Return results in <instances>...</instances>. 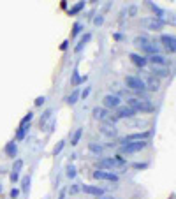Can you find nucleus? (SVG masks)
Here are the masks:
<instances>
[{
  "instance_id": "nucleus-1",
  "label": "nucleus",
  "mask_w": 176,
  "mask_h": 199,
  "mask_svg": "<svg viewBox=\"0 0 176 199\" xmlns=\"http://www.w3.org/2000/svg\"><path fill=\"white\" fill-rule=\"evenodd\" d=\"M129 108H132L134 111H152L153 106L148 102V100H139V99H130L129 100Z\"/></svg>"
},
{
  "instance_id": "nucleus-2",
  "label": "nucleus",
  "mask_w": 176,
  "mask_h": 199,
  "mask_svg": "<svg viewBox=\"0 0 176 199\" xmlns=\"http://www.w3.org/2000/svg\"><path fill=\"white\" fill-rule=\"evenodd\" d=\"M136 46H139L141 50L145 51V53H150V55H155V51H157V48L153 46L148 39H145V37H136Z\"/></svg>"
},
{
  "instance_id": "nucleus-3",
  "label": "nucleus",
  "mask_w": 176,
  "mask_h": 199,
  "mask_svg": "<svg viewBox=\"0 0 176 199\" xmlns=\"http://www.w3.org/2000/svg\"><path fill=\"white\" fill-rule=\"evenodd\" d=\"M125 83H127V87L134 88V90H141V88H145V83H143L139 78H134V76H129L127 79H125Z\"/></svg>"
},
{
  "instance_id": "nucleus-4",
  "label": "nucleus",
  "mask_w": 176,
  "mask_h": 199,
  "mask_svg": "<svg viewBox=\"0 0 176 199\" xmlns=\"http://www.w3.org/2000/svg\"><path fill=\"white\" fill-rule=\"evenodd\" d=\"M145 141H137V143H127L123 146V152H127V153H132V152H139L141 148H145Z\"/></svg>"
},
{
  "instance_id": "nucleus-5",
  "label": "nucleus",
  "mask_w": 176,
  "mask_h": 199,
  "mask_svg": "<svg viewBox=\"0 0 176 199\" xmlns=\"http://www.w3.org/2000/svg\"><path fill=\"white\" fill-rule=\"evenodd\" d=\"M104 106L106 108H118L120 106V99L116 95H106L104 97Z\"/></svg>"
},
{
  "instance_id": "nucleus-6",
  "label": "nucleus",
  "mask_w": 176,
  "mask_h": 199,
  "mask_svg": "<svg viewBox=\"0 0 176 199\" xmlns=\"http://www.w3.org/2000/svg\"><path fill=\"white\" fill-rule=\"evenodd\" d=\"M116 115L120 116V118H125V116H132L134 115V109L129 106H118V111H116Z\"/></svg>"
},
{
  "instance_id": "nucleus-7",
  "label": "nucleus",
  "mask_w": 176,
  "mask_h": 199,
  "mask_svg": "<svg viewBox=\"0 0 176 199\" xmlns=\"http://www.w3.org/2000/svg\"><path fill=\"white\" fill-rule=\"evenodd\" d=\"M93 176H95V178H100V180H111V181H116V180H118L115 174L106 173V171H95V173H93Z\"/></svg>"
},
{
  "instance_id": "nucleus-8",
  "label": "nucleus",
  "mask_w": 176,
  "mask_h": 199,
  "mask_svg": "<svg viewBox=\"0 0 176 199\" xmlns=\"http://www.w3.org/2000/svg\"><path fill=\"white\" fill-rule=\"evenodd\" d=\"M148 28H152V30H160L162 28V21L160 19H145L143 21Z\"/></svg>"
},
{
  "instance_id": "nucleus-9",
  "label": "nucleus",
  "mask_w": 176,
  "mask_h": 199,
  "mask_svg": "<svg viewBox=\"0 0 176 199\" xmlns=\"http://www.w3.org/2000/svg\"><path fill=\"white\" fill-rule=\"evenodd\" d=\"M150 137V132H141V134H132V136H129L125 141H145Z\"/></svg>"
},
{
  "instance_id": "nucleus-10",
  "label": "nucleus",
  "mask_w": 176,
  "mask_h": 199,
  "mask_svg": "<svg viewBox=\"0 0 176 199\" xmlns=\"http://www.w3.org/2000/svg\"><path fill=\"white\" fill-rule=\"evenodd\" d=\"M162 43L166 44V48L169 51H174V37L173 35H162Z\"/></svg>"
},
{
  "instance_id": "nucleus-11",
  "label": "nucleus",
  "mask_w": 176,
  "mask_h": 199,
  "mask_svg": "<svg viewBox=\"0 0 176 199\" xmlns=\"http://www.w3.org/2000/svg\"><path fill=\"white\" fill-rule=\"evenodd\" d=\"M93 115H95L97 118H100V120H108V118H109V116H108V111L102 109V108H95V109H93Z\"/></svg>"
},
{
  "instance_id": "nucleus-12",
  "label": "nucleus",
  "mask_w": 176,
  "mask_h": 199,
  "mask_svg": "<svg viewBox=\"0 0 176 199\" xmlns=\"http://www.w3.org/2000/svg\"><path fill=\"white\" fill-rule=\"evenodd\" d=\"M130 60H132L136 65H139V67H143L146 63V58H143V56H139V55H134V53L130 55Z\"/></svg>"
},
{
  "instance_id": "nucleus-13",
  "label": "nucleus",
  "mask_w": 176,
  "mask_h": 199,
  "mask_svg": "<svg viewBox=\"0 0 176 199\" xmlns=\"http://www.w3.org/2000/svg\"><path fill=\"white\" fill-rule=\"evenodd\" d=\"M6 153H7L9 157H14V155H16V144H14V143H9V144H7V146H6Z\"/></svg>"
},
{
  "instance_id": "nucleus-14",
  "label": "nucleus",
  "mask_w": 176,
  "mask_h": 199,
  "mask_svg": "<svg viewBox=\"0 0 176 199\" xmlns=\"http://www.w3.org/2000/svg\"><path fill=\"white\" fill-rule=\"evenodd\" d=\"M148 88H152V90H158V79H157V78L150 76V79H148Z\"/></svg>"
},
{
  "instance_id": "nucleus-15",
  "label": "nucleus",
  "mask_w": 176,
  "mask_h": 199,
  "mask_svg": "<svg viewBox=\"0 0 176 199\" xmlns=\"http://www.w3.org/2000/svg\"><path fill=\"white\" fill-rule=\"evenodd\" d=\"M102 132H104V134H108V136H115V134H116L115 127H109V125H104V127H102Z\"/></svg>"
},
{
  "instance_id": "nucleus-16",
  "label": "nucleus",
  "mask_w": 176,
  "mask_h": 199,
  "mask_svg": "<svg viewBox=\"0 0 176 199\" xmlns=\"http://www.w3.org/2000/svg\"><path fill=\"white\" fill-rule=\"evenodd\" d=\"M150 60H152L153 63H160V65H162V63H166V60L160 55H152V58H150Z\"/></svg>"
},
{
  "instance_id": "nucleus-17",
  "label": "nucleus",
  "mask_w": 176,
  "mask_h": 199,
  "mask_svg": "<svg viewBox=\"0 0 176 199\" xmlns=\"http://www.w3.org/2000/svg\"><path fill=\"white\" fill-rule=\"evenodd\" d=\"M85 192H88V194H100V189H95V187L85 185Z\"/></svg>"
},
{
  "instance_id": "nucleus-18",
  "label": "nucleus",
  "mask_w": 176,
  "mask_h": 199,
  "mask_svg": "<svg viewBox=\"0 0 176 199\" xmlns=\"http://www.w3.org/2000/svg\"><path fill=\"white\" fill-rule=\"evenodd\" d=\"M83 6H85V2H79V4H76V6L71 9V14H76L78 11H81V9H83Z\"/></svg>"
},
{
  "instance_id": "nucleus-19",
  "label": "nucleus",
  "mask_w": 176,
  "mask_h": 199,
  "mask_svg": "<svg viewBox=\"0 0 176 199\" xmlns=\"http://www.w3.org/2000/svg\"><path fill=\"white\" fill-rule=\"evenodd\" d=\"M81 132H83V131H81V129H78V131H76V134H74V136H72V143H71V144H78L79 137H81Z\"/></svg>"
},
{
  "instance_id": "nucleus-20",
  "label": "nucleus",
  "mask_w": 176,
  "mask_h": 199,
  "mask_svg": "<svg viewBox=\"0 0 176 199\" xmlns=\"http://www.w3.org/2000/svg\"><path fill=\"white\" fill-rule=\"evenodd\" d=\"M78 97H79V92H72V95L69 97V104H74L78 100Z\"/></svg>"
},
{
  "instance_id": "nucleus-21",
  "label": "nucleus",
  "mask_w": 176,
  "mask_h": 199,
  "mask_svg": "<svg viewBox=\"0 0 176 199\" xmlns=\"http://www.w3.org/2000/svg\"><path fill=\"white\" fill-rule=\"evenodd\" d=\"M88 39H90V35H85V37L81 39V43H79V46L76 48V51H79V50H81V48L85 46V43H88Z\"/></svg>"
},
{
  "instance_id": "nucleus-22",
  "label": "nucleus",
  "mask_w": 176,
  "mask_h": 199,
  "mask_svg": "<svg viewBox=\"0 0 176 199\" xmlns=\"http://www.w3.org/2000/svg\"><path fill=\"white\" fill-rule=\"evenodd\" d=\"M79 28H81V25H79V23H76V25H74V30H72V35H76V34H78Z\"/></svg>"
},
{
  "instance_id": "nucleus-23",
  "label": "nucleus",
  "mask_w": 176,
  "mask_h": 199,
  "mask_svg": "<svg viewBox=\"0 0 176 199\" xmlns=\"http://www.w3.org/2000/svg\"><path fill=\"white\" fill-rule=\"evenodd\" d=\"M43 102H44V97H37V99H35V106H41Z\"/></svg>"
},
{
  "instance_id": "nucleus-24",
  "label": "nucleus",
  "mask_w": 176,
  "mask_h": 199,
  "mask_svg": "<svg viewBox=\"0 0 176 199\" xmlns=\"http://www.w3.org/2000/svg\"><path fill=\"white\" fill-rule=\"evenodd\" d=\"M102 21H104V18H102V16H99V18H95V25H100Z\"/></svg>"
},
{
  "instance_id": "nucleus-25",
  "label": "nucleus",
  "mask_w": 176,
  "mask_h": 199,
  "mask_svg": "<svg viewBox=\"0 0 176 199\" xmlns=\"http://www.w3.org/2000/svg\"><path fill=\"white\" fill-rule=\"evenodd\" d=\"M67 174H69V176H74V168H69V173Z\"/></svg>"
},
{
  "instance_id": "nucleus-26",
  "label": "nucleus",
  "mask_w": 176,
  "mask_h": 199,
  "mask_svg": "<svg viewBox=\"0 0 176 199\" xmlns=\"http://www.w3.org/2000/svg\"><path fill=\"white\" fill-rule=\"evenodd\" d=\"M102 199H113V197H102Z\"/></svg>"
}]
</instances>
